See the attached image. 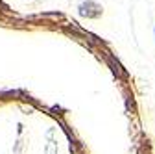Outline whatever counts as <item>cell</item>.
<instances>
[{
	"instance_id": "obj_1",
	"label": "cell",
	"mask_w": 155,
	"mask_h": 154,
	"mask_svg": "<svg viewBox=\"0 0 155 154\" xmlns=\"http://www.w3.org/2000/svg\"><path fill=\"white\" fill-rule=\"evenodd\" d=\"M78 13L81 17H89V19H94V17H100L102 15V8L98 4H94L92 0H85L78 6Z\"/></svg>"
}]
</instances>
